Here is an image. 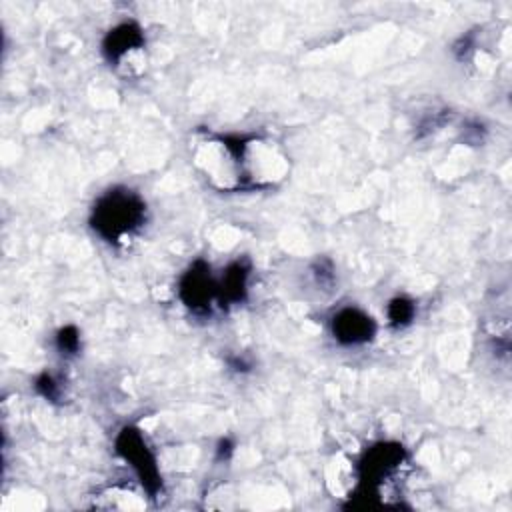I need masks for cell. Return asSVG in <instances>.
I'll return each mask as SVG.
<instances>
[{"label": "cell", "mask_w": 512, "mask_h": 512, "mask_svg": "<svg viewBox=\"0 0 512 512\" xmlns=\"http://www.w3.org/2000/svg\"><path fill=\"white\" fill-rule=\"evenodd\" d=\"M144 212L146 206L134 192L110 190L94 206L92 226L102 238L118 242L144 222Z\"/></svg>", "instance_id": "1"}, {"label": "cell", "mask_w": 512, "mask_h": 512, "mask_svg": "<svg viewBox=\"0 0 512 512\" xmlns=\"http://www.w3.org/2000/svg\"><path fill=\"white\" fill-rule=\"evenodd\" d=\"M198 168L218 188L230 190L244 184L242 170V140L204 138L194 150Z\"/></svg>", "instance_id": "2"}, {"label": "cell", "mask_w": 512, "mask_h": 512, "mask_svg": "<svg viewBox=\"0 0 512 512\" xmlns=\"http://www.w3.org/2000/svg\"><path fill=\"white\" fill-rule=\"evenodd\" d=\"M242 170L244 182L252 186L274 184L288 172V158L274 142L260 138L242 140Z\"/></svg>", "instance_id": "3"}, {"label": "cell", "mask_w": 512, "mask_h": 512, "mask_svg": "<svg viewBox=\"0 0 512 512\" xmlns=\"http://www.w3.org/2000/svg\"><path fill=\"white\" fill-rule=\"evenodd\" d=\"M116 446H118V452L132 464L144 488L150 494H154L160 486V476H158L156 460L148 450V446L144 444V438L140 436V432L134 428H124L116 440Z\"/></svg>", "instance_id": "4"}, {"label": "cell", "mask_w": 512, "mask_h": 512, "mask_svg": "<svg viewBox=\"0 0 512 512\" xmlns=\"http://www.w3.org/2000/svg\"><path fill=\"white\" fill-rule=\"evenodd\" d=\"M216 292V286L210 276V268L202 262H196L180 282V298L194 312H204L210 306V300Z\"/></svg>", "instance_id": "5"}, {"label": "cell", "mask_w": 512, "mask_h": 512, "mask_svg": "<svg viewBox=\"0 0 512 512\" xmlns=\"http://www.w3.org/2000/svg\"><path fill=\"white\" fill-rule=\"evenodd\" d=\"M332 332H334V338L342 344H362L374 336L376 324L362 310L344 308L334 316Z\"/></svg>", "instance_id": "6"}, {"label": "cell", "mask_w": 512, "mask_h": 512, "mask_svg": "<svg viewBox=\"0 0 512 512\" xmlns=\"http://www.w3.org/2000/svg\"><path fill=\"white\" fill-rule=\"evenodd\" d=\"M144 38L142 32L136 24L132 22H124L120 26H116L114 30H110V34L104 40V52L108 56V60H120L126 52L142 46Z\"/></svg>", "instance_id": "7"}, {"label": "cell", "mask_w": 512, "mask_h": 512, "mask_svg": "<svg viewBox=\"0 0 512 512\" xmlns=\"http://www.w3.org/2000/svg\"><path fill=\"white\" fill-rule=\"evenodd\" d=\"M246 278H248V268L242 266L240 262L232 264L222 278V286H220L222 298H226L228 302L242 300L246 294Z\"/></svg>", "instance_id": "8"}, {"label": "cell", "mask_w": 512, "mask_h": 512, "mask_svg": "<svg viewBox=\"0 0 512 512\" xmlns=\"http://www.w3.org/2000/svg\"><path fill=\"white\" fill-rule=\"evenodd\" d=\"M414 312H416L414 302L408 300V298H404V296H398V298H394V300L388 304V318H390V322H392L394 326H406V324H410L412 318H414Z\"/></svg>", "instance_id": "9"}, {"label": "cell", "mask_w": 512, "mask_h": 512, "mask_svg": "<svg viewBox=\"0 0 512 512\" xmlns=\"http://www.w3.org/2000/svg\"><path fill=\"white\" fill-rule=\"evenodd\" d=\"M56 342H58V348L66 354H74L80 346V336H78V330L74 326H64L58 336H56Z\"/></svg>", "instance_id": "10"}, {"label": "cell", "mask_w": 512, "mask_h": 512, "mask_svg": "<svg viewBox=\"0 0 512 512\" xmlns=\"http://www.w3.org/2000/svg\"><path fill=\"white\" fill-rule=\"evenodd\" d=\"M36 388L50 400H54L58 396V384L54 382V378L50 374H42L38 380H36Z\"/></svg>", "instance_id": "11"}]
</instances>
